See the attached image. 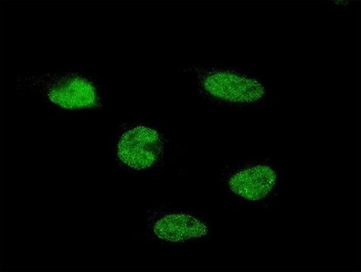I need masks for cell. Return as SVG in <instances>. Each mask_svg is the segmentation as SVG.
I'll use <instances>...</instances> for the list:
<instances>
[{
	"instance_id": "6da1fadb",
	"label": "cell",
	"mask_w": 361,
	"mask_h": 272,
	"mask_svg": "<svg viewBox=\"0 0 361 272\" xmlns=\"http://www.w3.org/2000/svg\"><path fill=\"white\" fill-rule=\"evenodd\" d=\"M279 186L277 170L267 164L248 167L233 174L227 182L229 192L243 201L258 203L268 200Z\"/></svg>"
},
{
	"instance_id": "7a4b0ae2",
	"label": "cell",
	"mask_w": 361,
	"mask_h": 272,
	"mask_svg": "<svg viewBox=\"0 0 361 272\" xmlns=\"http://www.w3.org/2000/svg\"><path fill=\"white\" fill-rule=\"evenodd\" d=\"M201 85L209 95L231 102H255L265 94L257 80L228 71L207 72L201 77Z\"/></svg>"
},
{
	"instance_id": "3957f363",
	"label": "cell",
	"mask_w": 361,
	"mask_h": 272,
	"mask_svg": "<svg viewBox=\"0 0 361 272\" xmlns=\"http://www.w3.org/2000/svg\"><path fill=\"white\" fill-rule=\"evenodd\" d=\"M163 149L161 135L153 129L137 127L125 132L118 144V156L126 165L135 170L152 166Z\"/></svg>"
},
{
	"instance_id": "277c9868",
	"label": "cell",
	"mask_w": 361,
	"mask_h": 272,
	"mask_svg": "<svg viewBox=\"0 0 361 272\" xmlns=\"http://www.w3.org/2000/svg\"><path fill=\"white\" fill-rule=\"evenodd\" d=\"M48 97L51 101L68 109L94 106L98 101L94 87L78 76H62L50 82Z\"/></svg>"
},
{
	"instance_id": "5b68a950",
	"label": "cell",
	"mask_w": 361,
	"mask_h": 272,
	"mask_svg": "<svg viewBox=\"0 0 361 272\" xmlns=\"http://www.w3.org/2000/svg\"><path fill=\"white\" fill-rule=\"evenodd\" d=\"M209 233V226L203 219L185 214L166 215L154 226V233L157 237L173 243L204 238Z\"/></svg>"
}]
</instances>
